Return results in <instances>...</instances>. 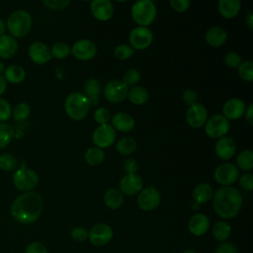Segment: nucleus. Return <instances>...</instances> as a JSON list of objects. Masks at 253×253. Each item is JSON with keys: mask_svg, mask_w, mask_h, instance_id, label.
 I'll return each instance as SVG.
<instances>
[{"mask_svg": "<svg viewBox=\"0 0 253 253\" xmlns=\"http://www.w3.org/2000/svg\"><path fill=\"white\" fill-rule=\"evenodd\" d=\"M31 108L26 103H19L13 109V118L16 121H23L30 116Z\"/></svg>", "mask_w": 253, "mask_h": 253, "instance_id": "obj_39", "label": "nucleus"}, {"mask_svg": "<svg viewBox=\"0 0 253 253\" xmlns=\"http://www.w3.org/2000/svg\"><path fill=\"white\" fill-rule=\"evenodd\" d=\"M241 3L239 0H219L217 9L219 14L225 19H232L239 13Z\"/></svg>", "mask_w": 253, "mask_h": 253, "instance_id": "obj_23", "label": "nucleus"}, {"mask_svg": "<svg viewBox=\"0 0 253 253\" xmlns=\"http://www.w3.org/2000/svg\"><path fill=\"white\" fill-rule=\"evenodd\" d=\"M105 205L112 210L119 209L124 203V197L120 190L116 188H111L106 191L104 195Z\"/></svg>", "mask_w": 253, "mask_h": 253, "instance_id": "obj_28", "label": "nucleus"}, {"mask_svg": "<svg viewBox=\"0 0 253 253\" xmlns=\"http://www.w3.org/2000/svg\"><path fill=\"white\" fill-rule=\"evenodd\" d=\"M42 4L52 10H62L66 8L69 4V0H43Z\"/></svg>", "mask_w": 253, "mask_h": 253, "instance_id": "obj_44", "label": "nucleus"}, {"mask_svg": "<svg viewBox=\"0 0 253 253\" xmlns=\"http://www.w3.org/2000/svg\"><path fill=\"white\" fill-rule=\"evenodd\" d=\"M228 120L221 115H214L207 120L205 124V131L211 138H220L225 136L229 130Z\"/></svg>", "mask_w": 253, "mask_h": 253, "instance_id": "obj_7", "label": "nucleus"}, {"mask_svg": "<svg viewBox=\"0 0 253 253\" xmlns=\"http://www.w3.org/2000/svg\"><path fill=\"white\" fill-rule=\"evenodd\" d=\"M18 166L17 158L11 153L0 155V168L4 171H14Z\"/></svg>", "mask_w": 253, "mask_h": 253, "instance_id": "obj_36", "label": "nucleus"}, {"mask_svg": "<svg viewBox=\"0 0 253 253\" xmlns=\"http://www.w3.org/2000/svg\"><path fill=\"white\" fill-rule=\"evenodd\" d=\"M129 42L133 49H145L147 48L153 40V35L147 27H136L129 33Z\"/></svg>", "mask_w": 253, "mask_h": 253, "instance_id": "obj_11", "label": "nucleus"}, {"mask_svg": "<svg viewBox=\"0 0 253 253\" xmlns=\"http://www.w3.org/2000/svg\"><path fill=\"white\" fill-rule=\"evenodd\" d=\"M239 184L242 189L246 191H251L253 189V176L251 173L244 174L239 179Z\"/></svg>", "mask_w": 253, "mask_h": 253, "instance_id": "obj_49", "label": "nucleus"}, {"mask_svg": "<svg viewBox=\"0 0 253 253\" xmlns=\"http://www.w3.org/2000/svg\"><path fill=\"white\" fill-rule=\"evenodd\" d=\"M224 62L231 68H236L241 64V57L236 52H228L224 57Z\"/></svg>", "mask_w": 253, "mask_h": 253, "instance_id": "obj_46", "label": "nucleus"}, {"mask_svg": "<svg viewBox=\"0 0 253 253\" xmlns=\"http://www.w3.org/2000/svg\"><path fill=\"white\" fill-rule=\"evenodd\" d=\"M128 100L134 105H143L148 100V92L142 86H134L127 92Z\"/></svg>", "mask_w": 253, "mask_h": 253, "instance_id": "obj_31", "label": "nucleus"}, {"mask_svg": "<svg viewBox=\"0 0 253 253\" xmlns=\"http://www.w3.org/2000/svg\"><path fill=\"white\" fill-rule=\"evenodd\" d=\"M142 178L137 174H126L120 181V191L127 196H132L142 190Z\"/></svg>", "mask_w": 253, "mask_h": 253, "instance_id": "obj_16", "label": "nucleus"}, {"mask_svg": "<svg viewBox=\"0 0 253 253\" xmlns=\"http://www.w3.org/2000/svg\"><path fill=\"white\" fill-rule=\"evenodd\" d=\"M183 253H197L194 249H186Z\"/></svg>", "mask_w": 253, "mask_h": 253, "instance_id": "obj_58", "label": "nucleus"}, {"mask_svg": "<svg viewBox=\"0 0 253 253\" xmlns=\"http://www.w3.org/2000/svg\"><path fill=\"white\" fill-rule=\"evenodd\" d=\"M140 79V73L137 69L132 68L127 70L123 77V82L126 85V86H132L135 85Z\"/></svg>", "mask_w": 253, "mask_h": 253, "instance_id": "obj_41", "label": "nucleus"}, {"mask_svg": "<svg viewBox=\"0 0 253 253\" xmlns=\"http://www.w3.org/2000/svg\"><path fill=\"white\" fill-rule=\"evenodd\" d=\"M71 237L79 242L85 241L88 238V230L83 226H75L71 232Z\"/></svg>", "mask_w": 253, "mask_h": 253, "instance_id": "obj_45", "label": "nucleus"}, {"mask_svg": "<svg viewBox=\"0 0 253 253\" xmlns=\"http://www.w3.org/2000/svg\"><path fill=\"white\" fill-rule=\"evenodd\" d=\"M127 86L123 80H112L108 82L104 88V96L111 103H120L127 96Z\"/></svg>", "mask_w": 253, "mask_h": 253, "instance_id": "obj_12", "label": "nucleus"}, {"mask_svg": "<svg viewBox=\"0 0 253 253\" xmlns=\"http://www.w3.org/2000/svg\"><path fill=\"white\" fill-rule=\"evenodd\" d=\"M5 31H6V23L2 18H0V37L5 35Z\"/></svg>", "mask_w": 253, "mask_h": 253, "instance_id": "obj_56", "label": "nucleus"}, {"mask_svg": "<svg viewBox=\"0 0 253 253\" xmlns=\"http://www.w3.org/2000/svg\"><path fill=\"white\" fill-rule=\"evenodd\" d=\"M214 253H238L237 248L234 244L230 242H222L216 249Z\"/></svg>", "mask_w": 253, "mask_h": 253, "instance_id": "obj_51", "label": "nucleus"}, {"mask_svg": "<svg viewBox=\"0 0 253 253\" xmlns=\"http://www.w3.org/2000/svg\"><path fill=\"white\" fill-rule=\"evenodd\" d=\"M29 56L37 64L42 65L51 59V53L47 45L42 42H35L29 47Z\"/></svg>", "mask_w": 253, "mask_h": 253, "instance_id": "obj_17", "label": "nucleus"}, {"mask_svg": "<svg viewBox=\"0 0 253 253\" xmlns=\"http://www.w3.org/2000/svg\"><path fill=\"white\" fill-rule=\"evenodd\" d=\"M245 118L247 120V122L249 123V125H253V105L250 104L247 109H245Z\"/></svg>", "mask_w": 253, "mask_h": 253, "instance_id": "obj_53", "label": "nucleus"}, {"mask_svg": "<svg viewBox=\"0 0 253 253\" xmlns=\"http://www.w3.org/2000/svg\"><path fill=\"white\" fill-rule=\"evenodd\" d=\"M205 39L210 45L218 47L225 43L227 40V33L221 27H211L207 31Z\"/></svg>", "mask_w": 253, "mask_h": 253, "instance_id": "obj_22", "label": "nucleus"}, {"mask_svg": "<svg viewBox=\"0 0 253 253\" xmlns=\"http://www.w3.org/2000/svg\"><path fill=\"white\" fill-rule=\"evenodd\" d=\"M71 52L79 60H89L96 55L97 47L92 41L82 39L72 45Z\"/></svg>", "mask_w": 253, "mask_h": 253, "instance_id": "obj_15", "label": "nucleus"}, {"mask_svg": "<svg viewBox=\"0 0 253 253\" xmlns=\"http://www.w3.org/2000/svg\"><path fill=\"white\" fill-rule=\"evenodd\" d=\"M134 124V119L126 113H118L112 118V126L122 132L130 131Z\"/></svg>", "mask_w": 253, "mask_h": 253, "instance_id": "obj_24", "label": "nucleus"}, {"mask_svg": "<svg viewBox=\"0 0 253 253\" xmlns=\"http://www.w3.org/2000/svg\"><path fill=\"white\" fill-rule=\"evenodd\" d=\"M236 163H237V166L244 171L251 170L253 168V152H252V150L246 149V150L241 151L236 158Z\"/></svg>", "mask_w": 253, "mask_h": 253, "instance_id": "obj_34", "label": "nucleus"}, {"mask_svg": "<svg viewBox=\"0 0 253 253\" xmlns=\"http://www.w3.org/2000/svg\"><path fill=\"white\" fill-rule=\"evenodd\" d=\"M43 202L40 194L25 192L18 196L11 205V215L21 223H33L40 217Z\"/></svg>", "mask_w": 253, "mask_h": 253, "instance_id": "obj_1", "label": "nucleus"}, {"mask_svg": "<svg viewBox=\"0 0 253 253\" xmlns=\"http://www.w3.org/2000/svg\"><path fill=\"white\" fill-rule=\"evenodd\" d=\"M49 50H50L51 56H53L55 58H58V59H62V58L67 57L70 54V51H71L69 45L64 43V42H55Z\"/></svg>", "mask_w": 253, "mask_h": 253, "instance_id": "obj_37", "label": "nucleus"}, {"mask_svg": "<svg viewBox=\"0 0 253 253\" xmlns=\"http://www.w3.org/2000/svg\"><path fill=\"white\" fill-rule=\"evenodd\" d=\"M213 196V190L210 184H199L193 191V199L196 204L201 205L209 202Z\"/></svg>", "mask_w": 253, "mask_h": 253, "instance_id": "obj_27", "label": "nucleus"}, {"mask_svg": "<svg viewBox=\"0 0 253 253\" xmlns=\"http://www.w3.org/2000/svg\"><path fill=\"white\" fill-rule=\"evenodd\" d=\"M208 120V111L205 106L200 103H196L189 106L186 114V121L188 125L194 128H199L205 126Z\"/></svg>", "mask_w": 253, "mask_h": 253, "instance_id": "obj_14", "label": "nucleus"}, {"mask_svg": "<svg viewBox=\"0 0 253 253\" xmlns=\"http://www.w3.org/2000/svg\"><path fill=\"white\" fill-rule=\"evenodd\" d=\"M92 140L98 148L110 147L116 140V130L109 124L100 125L95 128Z\"/></svg>", "mask_w": 253, "mask_h": 253, "instance_id": "obj_8", "label": "nucleus"}, {"mask_svg": "<svg viewBox=\"0 0 253 253\" xmlns=\"http://www.w3.org/2000/svg\"><path fill=\"white\" fill-rule=\"evenodd\" d=\"M25 253H48V250L42 243L34 241L27 246Z\"/></svg>", "mask_w": 253, "mask_h": 253, "instance_id": "obj_47", "label": "nucleus"}, {"mask_svg": "<svg viewBox=\"0 0 253 253\" xmlns=\"http://www.w3.org/2000/svg\"><path fill=\"white\" fill-rule=\"evenodd\" d=\"M113 237V229L106 223L95 224L88 231V238L95 246H103L111 241Z\"/></svg>", "mask_w": 253, "mask_h": 253, "instance_id": "obj_13", "label": "nucleus"}, {"mask_svg": "<svg viewBox=\"0 0 253 253\" xmlns=\"http://www.w3.org/2000/svg\"><path fill=\"white\" fill-rule=\"evenodd\" d=\"M183 101L185 102V104H187L189 106H192V105L197 103V101H198V94L194 90L188 89L183 94Z\"/></svg>", "mask_w": 253, "mask_h": 253, "instance_id": "obj_50", "label": "nucleus"}, {"mask_svg": "<svg viewBox=\"0 0 253 253\" xmlns=\"http://www.w3.org/2000/svg\"><path fill=\"white\" fill-rule=\"evenodd\" d=\"M5 90H6V80L4 76L0 75V95H2Z\"/></svg>", "mask_w": 253, "mask_h": 253, "instance_id": "obj_55", "label": "nucleus"}, {"mask_svg": "<svg viewBox=\"0 0 253 253\" xmlns=\"http://www.w3.org/2000/svg\"><path fill=\"white\" fill-rule=\"evenodd\" d=\"M117 151L123 155H128L135 151L136 141L131 136H124L116 144Z\"/></svg>", "mask_w": 253, "mask_h": 253, "instance_id": "obj_32", "label": "nucleus"}, {"mask_svg": "<svg viewBox=\"0 0 253 253\" xmlns=\"http://www.w3.org/2000/svg\"><path fill=\"white\" fill-rule=\"evenodd\" d=\"M12 116V109L9 102L5 99H0V122L8 121Z\"/></svg>", "mask_w": 253, "mask_h": 253, "instance_id": "obj_43", "label": "nucleus"}, {"mask_svg": "<svg viewBox=\"0 0 253 253\" xmlns=\"http://www.w3.org/2000/svg\"><path fill=\"white\" fill-rule=\"evenodd\" d=\"M212 208L215 213L222 218H232L240 211L242 196L231 186H224L216 190L212 196Z\"/></svg>", "mask_w": 253, "mask_h": 253, "instance_id": "obj_2", "label": "nucleus"}, {"mask_svg": "<svg viewBox=\"0 0 253 253\" xmlns=\"http://www.w3.org/2000/svg\"><path fill=\"white\" fill-rule=\"evenodd\" d=\"M238 73L243 80L252 82L253 81V62L251 60L241 62V64L238 66Z\"/></svg>", "mask_w": 253, "mask_h": 253, "instance_id": "obj_38", "label": "nucleus"}, {"mask_svg": "<svg viewBox=\"0 0 253 253\" xmlns=\"http://www.w3.org/2000/svg\"><path fill=\"white\" fill-rule=\"evenodd\" d=\"M18 49V42L15 38L10 35L0 37V57L4 59L11 58L15 55Z\"/></svg>", "mask_w": 253, "mask_h": 253, "instance_id": "obj_25", "label": "nucleus"}, {"mask_svg": "<svg viewBox=\"0 0 253 253\" xmlns=\"http://www.w3.org/2000/svg\"><path fill=\"white\" fill-rule=\"evenodd\" d=\"M6 26L13 38H24L31 31L32 17L25 10H16L8 17Z\"/></svg>", "mask_w": 253, "mask_h": 253, "instance_id": "obj_3", "label": "nucleus"}, {"mask_svg": "<svg viewBox=\"0 0 253 253\" xmlns=\"http://www.w3.org/2000/svg\"><path fill=\"white\" fill-rule=\"evenodd\" d=\"M134 52V49L127 44H119L115 47L114 54L120 60H126L129 58Z\"/></svg>", "mask_w": 253, "mask_h": 253, "instance_id": "obj_40", "label": "nucleus"}, {"mask_svg": "<svg viewBox=\"0 0 253 253\" xmlns=\"http://www.w3.org/2000/svg\"><path fill=\"white\" fill-rule=\"evenodd\" d=\"M223 117L227 120L240 119L245 113V103L238 98H232L227 100L222 107Z\"/></svg>", "mask_w": 253, "mask_h": 253, "instance_id": "obj_19", "label": "nucleus"}, {"mask_svg": "<svg viewBox=\"0 0 253 253\" xmlns=\"http://www.w3.org/2000/svg\"><path fill=\"white\" fill-rule=\"evenodd\" d=\"M14 136L13 127L5 123H0V149L6 147Z\"/></svg>", "mask_w": 253, "mask_h": 253, "instance_id": "obj_35", "label": "nucleus"}, {"mask_svg": "<svg viewBox=\"0 0 253 253\" xmlns=\"http://www.w3.org/2000/svg\"><path fill=\"white\" fill-rule=\"evenodd\" d=\"M94 120L99 125H106L111 120V114L107 108H98L94 113Z\"/></svg>", "mask_w": 253, "mask_h": 253, "instance_id": "obj_42", "label": "nucleus"}, {"mask_svg": "<svg viewBox=\"0 0 253 253\" xmlns=\"http://www.w3.org/2000/svg\"><path fill=\"white\" fill-rule=\"evenodd\" d=\"M131 17L139 27H147L156 17V6L153 1L139 0L131 7Z\"/></svg>", "mask_w": 253, "mask_h": 253, "instance_id": "obj_5", "label": "nucleus"}, {"mask_svg": "<svg viewBox=\"0 0 253 253\" xmlns=\"http://www.w3.org/2000/svg\"><path fill=\"white\" fill-rule=\"evenodd\" d=\"M188 228L195 236L204 235L210 228V219L204 213H196L189 219Z\"/></svg>", "mask_w": 253, "mask_h": 253, "instance_id": "obj_20", "label": "nucleus"}, {"mask_svg": "<svg viewBox=\"0 0 253 253\" xmlns=\"http://www.w3.org/2000/svg\"><path fill=\"white\" fill-rule=\"evenodd\" d=\"M161 201V195L154 186H148L139 192L137 205L143 211H152L158 207Z\"/></svg>", "mask_w": 253, "mask_h": 253, "instance_id": "obj_9", "label": "nucleus"}, {"mask_svg": "<svg viewBox=\"0 0 253 253\" xmlns=\"http://www.w3.org/2000/svg\"><path fill=\"white\" fill-rule=\"evenodd\" d=\"M85 96L88 98L91 105H97L99 103V95L101 93V84L96 78H89L84 85Z\"/></svg>", "mask_w": 253, "mask_h": 253, "instance_id": "obj_26", "label": "nucleus"}, {"mask_svg": "<svg viewBox=\"0 0 253 253\" xmlns=\"http://www.w3.org/2000/svg\"><path fill=\"white\" fill-rule=\"evenodd\" d=\"M231 235L230 225L223 220L216 221L212 227V236L220 242L226 241Z\"/></svg>", "mask_w": 253, "mask_h": 253, "instance_id": "obj_30", "label": "nucleus"}, {"mask_svg": "<svg viewBox=\"0 0 253 253\" xmlns=\"http://www.w3.org/2000/svg\"><path fill=\"white\" fill-rule=\"evenodd\" d=\"M246 24L249 27V29L253 28V13L248 12V15L246 17Z\"/></svg>", "mask_w": 253, "mask_h": 253, "instance_id": "obj_54", "label": "nucleus"}, {"mask_svg": "<svg viewBox=\"0 0 253 253\" xmlns=\"http://www.w3.org/2000/svg\"><path fill=\"white\" fill-rule=\"evenodd\" d=\"M4 71H5V65H4L3 62L0 61V75H1L2 73H4Z\"/></svg>", "mask_w": 253, "mask_h": 253, "instance_id": "obj_57", "label": "nucleus"}, {"mask_svg": "<svg viewBox=\"0 0 253 253\" xmlns=\"http://www.w3.org/2000/svg\"><path fill=\"white\" fill-rule=\"evenodd\" d=\"M89 108L90 102L88 98L79 92L69 94L64 103V109L67 116L74 121L83 120L87 116Z\"/></svg>", "mask_w": 253, "mask_h": 253, "instance_id": "obj_4", "label": "nucleus"}, {"mask_svg": "<svg viewBox=\"0 0 253 253\" xmlns=\"http://www.w3.org/2000/svg\"><path fill=\"white\" fill-rule=\"evenodd\" d=\"M13 183L18 190L29 192L39 184V176L33 169L21 167L13 174Z\"/></svg>", "mask_w": 253, "mask_h": 253, "instance_id": "obj_6", "label": "nucleus"}, {"mask_svg": "<svg viewBox=\"0 0 253 253\" xmlns=\"http://www.w3.org/2000/svg\"><path fill=\"white\" fill-rule=\"evenodd\" d=\"M90 8L94 18L99 21H108L114 14V6L109 0H94Z\"/></svg>", "mask_w": 253, "mask_h": 253, "instance_id": "obj_18", "label": "nucleus"}, {"mask_svg": "<svg viewBox=\"0 0 253 253\" xmlns=\"http://www.w3.org/2000/svg\"><path fill=\"white\" fill-rule=\"evenodd\" d=\"M169 4L173 10L177 12H185L190 6V1L189 0H170Z\"/></svg>", "mask_w": 253, "mask_h": 253, "instance_id": "obj_48", "label": "nucleus"}, {"mask_svg": "<svg viewBox=\"0 0 253 253\" xmlns=\"http://www.w3.org/2000/svg\"><path fill=\"white\" fill-rule=\"evenodd\" d=\"M235 150V141L229 136H222L215 143V153L220 159L227 160L231 158L234 155Z\"/></svg>", "mask_w": 253, "mask_h": 253, "instance_id": "obj_21", "label": "nucleus"}, {"mask_svg": "<svg viewBox=\"0 0 253 253\" xmlns=\"http://www.w3.org/2000/svg\"><path fill=\"white\" fill-rule=\"evenodd\" d=\"M239 176V171L237 166L232 163H223L218 165L213 173L215 181L224 186H230L237 181Z\"/></svg>", "mask_w": 253, "mask_h": 253, "instance_id": "obj_10", "label": "nucleus"}, {"mask_svg": "<svg viewBox=\"0 0 253 253\" xmlns=\"http://www.w3.org/2000/svg\"><path fill=\"white\" fill-rule=\"evenodd\" d=\"M85 160L91 166L99 165L105 160V153L101 148L90 147L85 153Z\"/></svg>", "mask_w": 253, "mask_h": 253, "instance_id": "obj_33", "label": "nucleus"}, {"mask_svg": "<svg viewBox=\"0 0 253 253\" xmlns=\"http://www.w3.org/2000/svg\"><path fill=\"white\" fill-rule=\"evenodd\" d=\"M124 170L127 174H135L138 170V163L136 160L129 158L124 162Z\"/></svg>", "mask_w": 253, "mask_h": 253, "instance_id": "obj_52", "label": "nucleus"}, {"mask_svg": "<svg viewBox=\"0 0 253 253\" xmlns=\"http://www.w3.org/2000/svg\"><path fill=\"white\" fill-rule=\"evenodd\" d=\"M26 77V71L23 67L19 65H10L5 68L4 78L13 84H18L24 81Z\"/></svg>", "mask_w": 253, "mask_h": 253, "instance_id": "obj_29", "label": "nucleus"}]
</instances>
